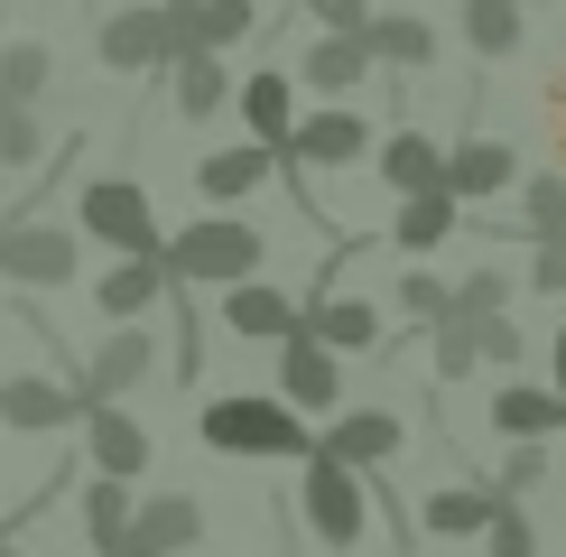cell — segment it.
Here are the masks:
<instances>
[{"instance_id":"8992f818","label":"cell","mask_w":566,"mask_h":557,"mask_svg":"<svg viewBox=\"0 0 566 557\" xmlns=\"http://www.w3.org/2000/svg\"><path fill=\"white\" fill-rule=\"evenodd\" d=\"M93 56H103L112 75H158L168 56H186V46H177V10H168V0L112 10V19H103V38H93Z\"/></svg>"},{"instance_id":"d4e9b609","label":"cell","mask_w":566,"mask_h":557,"mask_svg":"<svg viewBox=\"0 0 566 557\" xmlns=\"http://www.w3.org/2000/svg\"><path fill=\"white\" fill-rule=\"evenodd\" d=\"M363 46H371V65H399V75L437 65V29H428V19H409V10H371L363 19Z\"/></svg>"},{"instance_id":"5bb4252c","label":"cell","mask_w":566,"mask_h":557,"mask_svg":"<svg viewBox=\"0 0 566 557\" xmlns=\"http://www.w3.org/2000/svg\"><path fill=\"white\" fill-rule=\"evenodd\" d=\"M316 446L344 455L353 474H381V464L409 446V428H399V409H344V418H325V428H316Z\"/></svg>"},{"instance_id":"f1b7e54d","label":"cell","mask_w":566,"mask_h":557,"mask_svg":"<svg viewBox=\"0 0 566 557\" xmlns=\"http://www.w3.org/2000/svg\"><path fill=\"white\" fill-rule=\"evenodd\" d=\"M122 529H130V483L122 474H93L84 483V539H93V557L122 548Z\"/></svg>"},{"instance_id":"ab89813d","label":"cell","mask_w":566,"mask_h":557,"mask_svg":"<svg viewBox=\"0 0 566 557\" xmlns=\"http://www.w3.org/2000/svg\"><path fill=\"white\" fill-rule=\"evenodd\" d=\"M530 288L538 297H566V242H530Z\"/></svg>"},{"instance_id":"30bf717a","label":"cell","mask_w":566,"mask_h":557,"mask_svg":"<svg viewBox=\"0 0 566 557\" xmlns=\"http://www.w3.org/2000/svg\"><path fill=\"white\" fill-rule=\"evenodd\" d=\"M196 539H205V502L196 493H149V502H130V529L112 557H186Z\"/></svg>"},{"instance_id":"f546056e","label":"cell","mask_w":566,"mask_h":557,"mask_svg":"<svg viewBox=\"0 0 566 557\" xmlns=\"http://www.w3.org/2000/svg\"><path fill=\"white\" fill-rule=\"evenodd\" d=\"M521 232L530 242H566V168L521 177Z\"/></svg>"},{"instance_id":"b9f144b4","label":"cell","mask_w":566,"mask_h":557,"mask_svg":"<svg viewBox=\"0 0 566 557\" xmlns=\"http://www.w3.org/2000/svg\"><path fill=\"white\" fill-rule=\"evenodd\" d=\"M548 390H557V400H566V335L548 344Z\"/></svg>"},{"instance_id":"7402d4cb","label":"cell","mask_w":566,"mask_h":557,"mask_svg":"<svg viewBox=\"0 0 566 557\" xmlns=\"http://www.w3.org/2000/svg\"><path fill=\"white\" fill-rule=\"evenodd\" d=\"M464 232V204L446 196V186H418V196H399L390 204V242L399 251H418V261H428V251H446Z\"/></svg>"},{"instance_id":"d590c367","label":"cell","mask_w":566,"mask_h":557,"mask_svg":"<svg viewBox=\"0 0 566 557\" xmlns=\"http://www.w3.org/2000/svg\"><path fill=\"white\" fill-rule=\"evenodd\" d=\"M511 288H521L511 270H464V278H455V316H502Z\"/></svg>"},{"instance_id":"74e56055","label":"cell","mask_w":566,"mask_h":557,"mask_svg":"<svg viewBox=\"0 0 566 557\" xmlns=\"http://www.w3.org/2000/svg\"><path fill=\"white\" fill-rule=\"evenodd\" d=\"M474 344H483V362H521V354H530L511 316H474Z\"/></svg>"},{"instance_id":"f35d334b","label":"cell","mask_w":566,"mask_h":557,"mask_svg":"<svg viewBox=\"0 0 566 557\" xmlns=\"http://www.w3.org/2000/svg\"><path fill=\"white\" fill-rule=\"evenodd\" d=\"M316 29H344V38H363V19H371V0H297Z\"/></svg>"},{"instance_id":"cb8c5ba5","label":"cell","mask_w":566,"mask_h":557,"mask_svg":"<svg viewBox=\"0 0 566 557\" xmlns=\"http://www.w3.org/2000/svg\"><path fill=\"white\" fill-rule=\"evenodd\" d=\"M371 168H381V186H390V196H418V186H446V149H437L428 130H409V122H399L390 139H371Z\"/></svg>"},{"instance_id":"4316f807","label":"cell","mask_w":566,"mask_h":557,"mask_svg":"<svg viewBox=\"0 0 566 557\" xmlns=\"http://www.w3.org/2000/svg\"><path fill=\"white\" fill-rule=\"evenodd\" d=\"M483 521H492V483H446V493L418 502V529H437V539H483Z\"/></svg>"},{"instance_id":"ffe728a7","label":"cell","mask_w":566,"mask_h":557,"mask_svg":"<svg viewBox=\"0 0 566 557\" xmlns=\"http://www.w3.org/2000/svg\"><path fill=\"white\" fill-rule=\"evenodd\" d=\"M381 75V65H371V46L363 38H344V29H316V46H306L297 56V84L306 93H325V103H344L353 84H371Z\"/></svg>"},{"instance_id":"44dd1931","label":"cell","mask_w":566,"mask_h":557,"mask_svg":"<svg viewBox=\"0 0 566 557\" xmlns=\"http://www.w3.org/2000/svg\"><path fill=\"white\" fill-rule=\"evenodd\" d=\"M158 75H168V103L186 112V122H214V112L232 103V65L214 56V46H186V56H168Z\"/></svg>"},{"instance_id":"ee69618b","label":"cell","mask_w":566,"mask_h":557,"mask_svg":"<svg viewBox=\"0 0 566 557\" xmlns=\"http://www.w3.org/2000/svg\"><path fill=\"white\" fill-rule=\"evenodd\" d=\"M521 10H548V0H521Z\"/></svg>"},{"instance_id":"1f68e13d","label":"cell","mask_w":566,"mask_h":557,"mask_svg":"<svg viewBox=\"0 0 566 557\" xmlns=\"http://www.w3.org/2000/svg\"><path fill=\"white\" fill-rule=\"evenodd\" d=\"M483 557H538V521H530V502H502V493H492Z\"/></svg>"},{"instance_id":"6da1fadb","label":"cell","mask_w":566,"mask_h":557,"mask_svg":"<svg viewBox=\"0 0 566 557\" xmlns=\"http://www.w3.org/2000/svg\"><path fill=\"white\" fill-rule=\"evenodd\" d=\"M196 437L214 455H306V446H316L306 409H289L279 390H223V400H205L196 409Z\"/></svg>"},{"instance_id":"484cf974","label":"cell","mask_w":566,"mask_h":557,"mask_svg":"<svg viewBox=\"0 0 566 557\" xmlns=\"http://www.w3.org/2000/svg\"><path fill=\"white\" fill-rule=\"evenodd\" d=\"M251 29H261V10H251V0H186L177 10V46H242Z\"/></svg>"},{"instance_id":"d6a6232c","label":"cell","mask_w":566,"mask_h":557,"mask_svg":"<svg viewBox=\"0 0 566 557\" xmlns=\"http://www.w3.org/2000/svg\"><path fill=\"white\" fill-rule=\"evenodd\" d=\"M428 344H437V381H464V371L483 362V344H474V316H455V307H446V316L428 325Z\"/></svg>"},{"instance_id":"4dcf8cb0","label":"cell","mask_w":566,"mask_h":557,"mask_svg":"<svg viewBox=\"0 0 566 557\" xmlns=\"http://www.w3.org/2000/svg\"><path fill=\"white\" fill-rule=\"evenodd\" d=\"M46 84H56V56H46L38 38H19V46H0V93H10V103H38Z\"/></svg>"},{"instance_id":"9a60e30c","label":"cell","mask_w":566,"mask_h":557,"mask_svg":"<svg viewBox=\"0 0 566 557\" xmlns=\"http://www.w3.org/2000/svg\"><path fill=\"white\" fill-rule=\"evenodd\" d=\"M84 455H93V474H149V428H139V418L122 409V400H84Z\"/></svg>"},{"instance_id":"9c48e42d","label":"cell","mask_w":566,"mask_h":557,"mask_svg":"<svg viewBox=\"0 0 566 557\" xmlns=\"http://www.w3.org/2000/svg\"><path fill=\"white\" fill-rule=\"evenodd\" d=\"M149 371H158V335L130 316V325H112V335L75 362V390H84V400H130V390L149 381Z\"/></svg>"},{"instance_id":"4fadbf2b","label":"cell","mask_w":566,"mask_h":557,"mask_svg":"<svg viewBox=\"0 0 566 557\" xmlns=\"http://www.w3.org/2000/svg\"><path fill=\"white\" fill-rule=\"evenodd\" d=\"M214 316H223V335H242V344H279V335L306 316V297H297V288H270V278L251 270V278H232V288H223Z\"/></svg>"},{"instance_id":"603a6c76","label":"cell","mask_w":566,"mask_h":557,"mask_svg":"<svg viewBox=\"0 0 566 557\" xmlns=\"http://www.w3.org/2000/svg\"><path fill=\"white\" fill-rule=\"evenodd\" d=\"M492 428H502L511 446H521V437L548 446V437H566V400L548 381H502V390H492Z\"/></svg>"},{"instance_id":"2e32d148","label":"cell","mask_w":566,"mask_h":557,"mask_svg":"<svg viewBox=\"0 0 566 557\" xmlns=\"http://www.w3.org/2000/svg\"><path fill=\"white\" fill-rule=\"evenodd\" d=\"M511 186H521V149H511V139H455V149H446V196H455L464 214H474L483 196H511Z\"/></svg>"},{"instance_id":"83f0119b","label":"cell","mask_w":566,"mask_h":557,"mask_svg":"<svg viewBox=\"0 0 566 557\" xmlns=\"http://www.w3.org/2000/svg\"><path fill=\"white\" fill-rule=\"evenodd\" d=\"M521 38H530L521 0H464V46L474 56H521Z\"/></svg>"},{"instance_id":"e575fe53","label":"cell","mask_w":566,"mask_h":557,"mask_svg":"<svg viewBox=\"0 0 566 557\" xmlns=\"http://www.w3.org/2000/svg\"><path fill=\"white\" fill-rule=\"evenodd\" d=\"M390 307L409 316V325H437L446 307H455V288H446L437 270H409V278H399V288H390Z\"/></svg>"},{"instance_id":"ac0fdd59","label":"cell","mask_w":566,"mask_h":557,"mask_svg":"<svg viewBox=\"0 0 566 557\" xmlns=\"http://www.w3.org/2000/svg\"><path fill=\"white\" fill-rule=\"evenodd\" d=\"M270 177H279V149H261V139H232V149L196 158V196L205 204H242V196H261Z\"/></svg>"},{"instance_id":"8d00e7d4","label":"cell","mask_w":566,"mask_h":557,"mask_svg":"<svg viewBox=\"0 0 566 557\" xmlns=\"http://www.w3.org/2000/svg\"><path fill=\"white\" fill-rule=\"evenodd\" d=\"M538 483H548V455H538V437H521V446L502 455V474H492V493H502V502H530Z\"/></svg>"},{"instance_id":"5b68a950","label":"cell","mask_w":566,"mask_h":557,"mask_svg":"<svg viewBox=\"0 0 566 557\" xmlns=\"http://www.w3.org/2000/svg\"><path fill=\"white\" fill-rule=\"evenodd\" d=\"M75 232H93L103 251H168V232H158V204L139 177H93L75 196Z\"/></svg>"},{"instance_id":"f6af8a7d","label":"cell","mask_w":566,"mask_h":557,"mask_svg":"<svg viewBox=\"0 0 566 557\" xmlns=\"http://www.w3.org/2000/svg\"><path fill=\"white\" fill-rule=\"evenodd\" d=\"M168 10H186V0H168Z\"/></svg>"},{"instance_id":"277c9868","label":"cell","mask_w":566,"mask_h":557,"mask_svg":"<svg viewBox=\"0 0 566 557\" xmlns=\"http://www.w3.org/2000/svg\"><path fill=\"white\" fill-rule=\"evenodd\" d=\"M75 270H84V232L75 223H46V214L0 223V278H10V288H65Z\"/></svg>"},{"instance_id":"60d3db41","label":"cell","mask_w":566,"mask_h":557,"mask_svg":"<svg viewBox=\"0 0 566 557\" xmlns=\"http://www.w3.org/2000/svg\"><path fill=\"white\" fill-rule=\"evenodd\" d=\"M538 103H548V149L566 158V65H557V75H548V93H538Z\"/></svg>"},{"instance_id":"836d02e7","label":"cell","mask_w":566,"mask_h":557,"mask_svg":"<svg viewBox=\"0 0 566 557\" xmlns=\"http://www.w3.org/2000/svg\"><path fill=\"white\" fill-rule=\"evenodd\" d=\"M38 158H46L38 103H0V168H38Z\"/></svg>"},{"instance_id":"7c38bea8","label":"cell","mask_w":566,"mask_h":557,"mask_svg":"<svg viewBox=\"0 0 566 557\" xmlns=\"http://www.w3.org/2000/svg\"><path fill=\"white\" fill-rule=\"evenodd\" d=\"M306 325L335 354H390V316L371 297H353V288H306Z\"/></svg>"},{"instance_id":"7a4b0ae2","label":"cell","mask_w":566,"mask_h":557,"mask_svg":"<svg viewBox=\"0 0 566 557\" xmlns=\"http://www.w3.org/2000/svg\"><path fill=\"white\" fill-rule=\"evenodd\" d=\"M168 278L177 288H232V278H251L270 261V232H251L242 214H196L186 232H168Z\"/></svg>"},{"instance_id":"d6986e66","label":"cell","mask_w":566,"mask_h":557,"mask_svg":"<svg viewBox=\"0 0 566 557\" xmlns=\"http://www.w3.org/2000/svg\"><path fill=\"white\" fill-rule=\"evenodd\" d=\"M232 103H242V139H261V149H289V130H297V75L261 65V75L232 84Z\"/></svg>"},{"instance_id":"7bdbcfd3","label":"cell","mask_w":566,"mask_h":557,"mask_svg":"<svg viewBox=\"0 0 566 557\" xmlns=\"http://www.w3.org/2000/svg\"><path fill=\"white\" fill-rule=\"evenodd\" d=\"M0 557H29V548H19V539H0Z\"/></svg>"},{"instance_id":"52a82bcc","label":"cell","mask_w":566,"mask_h":557,"mask_svg":"<svg viewBox=\"0 0 566 557\" xmlns=\"http://www.w3.org/2000/svg\"><path fill=\"white\" fill-rule=\"evenodd\" d=\"M279 400L289 409H306V418H325L344 400V354L335 344H316V325H289V335H279Z\"/></svg>"},{"instance_id":"ba28073f","label":"cell","mask_w":566,"mask_h":557,"mask_svg":"<svg viewBox=\"0 0 566 557\" xmlns=\"http://www.w3.org/2000/svg\"><path fill=\"white\" fill-rule=\"evenodd\" d=\"M371 139H381V130H371L353 103H325V112H297L279 168H306V177H316V168H353V158H371Z\"/></svg>"},{"instance_id":"bcb514c9","label":"cell","mask_w":566,"mask_h":557,"mask_svg":"<svg viewBox=\"0 0 566 557\" xmlns=\"http://www.w3.org/2000/svg\"><path fill=\"white\" fill-rule=\"evenodd\" d=\"M0 103H10V93H0Z\"/></svg>"},{"instance_id":"8fae6325","label":"cell","mask_w":566,"mask_h":557,"mask_svg":"<svg viewBox=\"0 0 566 557\" xmlns=\"http://www.w3.org/2000/svg\"><path fill=\"white\" fill-rule=\"evenodd\" d=\"M75 418H84V390L75 381H46V371H10V381H0V428L56 437V428H75Z\"/></svg>"},{"instance_id":"3957f363","label":"cell","mask_w":566,"mask_h":557,"mask_svg":"<svg viewBox=\"0 0 566 557\" xmlns=\"http://www.w3.org/2000/svg\"><path fill=\"white\" fill-rule=\"evenodd\" d=\"M297 511H306V529H316L325 548H363V521H371V493H363V474H353L344 455H325V446H306V455H297Z\"/></svg>"},{"instance_id":"e0dca14e","label":"cell","mask_w":566,"mask_h":557,"mask_svg":"<svg viewBox=\"0 0 566 557\" xmlns=\"http://www.w3.org/2000/svg\"><path fill=\"white\" fill-rule=\"evenodd\" d=\"M168 288H177V278H168V261H158V251H122V261L93 278V307H103L112 325H130V316H149Z\"/></svg>"}]
</instances>
